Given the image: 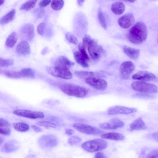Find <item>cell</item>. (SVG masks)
<instances>
[{"mask_svg":"<svg viewBox=\"0 0 158 158\" xmlns=\"http://www.w3.org/2000/svg\"><path fill=\"white\" fill-rule=\"evenodd\" d=\"M125 9V6L123 3L118 1L113 2L111 7L112 11L116 15L122 14L124 12Z\"/></svg>","mask_w":158,"mask_h":158,"instance_id":"23","label":"cell"},{"mask_svg":"<svg viewBox=\"0 0 158 158\" xmlns=\"http://www.w3.org/2000/svg\"><path fill=\"white\" fill-rule=\"evenodd\" d=\"M78 49L80 52V53L84 58L87 61L89 60V57L87 54L85 50V47L81 43L78 46Z\"/></svg>","mask_w":158,"mask_h":158,"instance_id":"36","label":"cell"},{"mask_svg":"<svg viewBox=\"0 0 158 158\" xmlns=\"http://www.w3.org/2000/svg\"><path fill=\"white\" fill-rule=\"evenodd\" d=\"M125 0L131 2H134L136 1V0Z\"/></svg>","mask_w":158,"mask_h":158,"instance_id":"50","label":"cell"},{"mask_svg":"<svg viewBox=\"0 0 158 158\" xmlns=\"http://www.w3.org/2000/svg\"><path fill=\"white\" fill-rule=\"evenodd\" d=\"M17 34L15 32H13L7 38L5 42L6 45L9 48H12L17 42Z\"/></svg>","mask_w":158,"mask_h":158,"instance_id":"26","label":"cell"},{"mask_svg":"<svg viewBox=\"0 0 158 158\" xmlns=\"http://www.w3.org/2000/svg\"><path fill=\"white\" fill-rule=\"evenodd\" d=\"M65 37L69 42L76 45L77 44L78 41L77 38L72 33L67 32L65 34Z\"/></svg>","mask_w":158,"mask_h":158,"instance_id":"37","label":"cell"},{"mask_svg":"<svg viewBox=\"0 0 158 158\" xmlns=\"http://www.w3.org/2000/svg\"><path fill=\"white\" fill-rule=\"evenodd\" d=\"M19 148V145L16 141L10 140L6 142L2 146L1 151L5 153H11L17 150Z\"/></svg>","mask_w":158,"mask_h":158,"instance_id":"18","label":"cell"},{"mask_svg":"<svg viewBox=\"0 0 158 158\" xmlns=\"http://www.w3.org/2000/svg\"><path fill=\"white\" fill-rule=\"evenodd\" d=\"M21 37L26 41L32 40L34 35V29L33 25L30 24L25 25L21 28L20 31Z\"/></svg>","mask_w":158,"mask_h":158,"instance_id":"14","label":"cell"},{"mask_svg":"<svg viewBox=\"0 0 158 158\" xmlns=\"http://www.w3.org/2000/svg\"><path fill=\"white\" fill-rule=\"evenodd\" d=\"M123 50L124 52L127 56L133 60L137 59L140 54V50L138 49L124 46Z\"/></svg>","mask_w":158,"mask_h":158,"instance_id":"21","label":"cell"},{"mask_svg":"<svg viewBox=\"0 0 158 158\" xmlns=\"http://www.w3.org/2000/svg\"><path fill=\"white\" fill-rule=\"evenodd\" d=\"M137 109L120 106H115L109 107L107 110V114L110 115L118 114H129L135 112Z\"/></svg>","mask_w":158,"mask_h":158,"instance_id":"12","label":"cell"},{"mask_svg":"<svg viewBox=\"0 0 158 158\" xmlns=\"http://www.w3.org/2000/svg\"><path fill=\"white\" fill-rule=\"evenodd\" d=\"M135 22L133 15L131 13L126 14L120 17L118 20L119 26L122 28L127 29L133 25Z\"/></svg>","mask_w":158,"mask_h":158,"instance_id":"15","label":"cell"},{"mask_svg":"<svg viewBox=\"0 0 158 158\" xmlns=\"http://www.w3.org/2000/svg\"><path fill=\"white\" fill-rule=\"evenodd\" d=\"M94 157L96 158H106V157L102 152H99L95 153Z\"/></svg>","mask_w":158,"mask_h":158,"instance_id":"44","label":"cell"},{"mask_svg":"<svg viewBox=\"0 0 158 158\" xmlns=\"http://www.w3.org/2000/svg\"><path fill=\"white\" fill-rule=\"evenodd\" d=\"M55 64L56 66L68 69L72 68L74 65V62L63 56H59L56 60Z\"/></svg>","mask_w":158,"mask_h":158,"instance_id":"17","label":"cell"},{"mask_svg":"<svg viewBox=\"0 0 158 158\" xmlns=\"http://www.w3.org/2000/svg\"><path fill=\"white\" fill-rule=\"evenodd\" d=\"M4 2V0H0V6L2 5Z\"/></svg>","mask_w":158,"mask_h":158,"instance_id":"49","label":"cell"},{"mask_svg":"<svg viewBox=\"0 0 158 158\" xmlns=\"http://www.w3.org/2000/svg\"><path fill=\"white\" fill-rule=\"evenodd\" d=\"M107 143L102 139H97L89 140L81 144L82 148L89 152H94L103 150L106 148Z\"/></svg>","mask_w":158,"mask_h":158,"instance_id":"3","label":"cell"},{"mask_svg":"<svg viewBox=\"0 0 158 158\" xmlns=\"http://www.w3.org/2000/svg\"><path fill=\"white\" fill-rule=\"evenodd\" d=\"M36 124L37 125L43 127L47 128L49 127L55 128L57 127V125L56 124L48 121H40L37 122Z\"/></svg>","mask_w":158,"mask_h":158,"instance_id":"34","label":"cell"},{"mask_svg":"<svg viewBox=\"0 0 158 158\" xmlns=\"http://www.w3.org/2000/svg\"><path fill=\"white\" fill-rule=\"evenodd\" d=\"M148 33L146 24L142 22H139L129 29L127 34V38L133 44H140L146 40Z\"/></svg>","mask_w":158,"mask_h":158,"instance_id":"1","label":"cell"},{"mask_svg":"<svg viewBox=\"0 0 158 158\" xmlns=\"http://www.w3.org/2000/svg\"><path fill=\"white\" fill-rule=\"evenodd\" d=\"M73 127L79 132L88 135H97L104 133L102 130L97 127L80 123H74Z\"/></svg>","mask_w":158,"mask_h":158,"instance_id":"6","label":"cell"},{"mask_svg":"<svg viewBox=\"0 0 158 158\" xmlns=\"http://www.w3.org/2000/svg\"><path fill=\"white\" fill-rule=\"evenodd\" d=\"M15 10L13 9L0 19V24H5L11 21L15 14Z\"/></svg>","mask_w":158,"mask_h":158,"instance_id":"25","label":"cell"},{"mask_svg":"<svg viewBox=\"0 0 158 158\" xmlns=\"http://www.w3.org/2000/svg\"><path fill=\"white\" fill-rule=\"evenodd\" d=\"M51 0H42L39 3V6L41 7H44L49 5Z\"/></svg>","mask_w":158,"mask_h":158,"instance_id":"43","label":"cell"},{"mask_svg":"<svg viewBox=\"0 0 158 158\" xmlns=\"http://www.w3.org/2000/svg\"><path fill=\"white\" fill-rule=\"evenodd\" d=\"M5 76L10 78H19L22 77L20 72L15 71H7L5 72Z\"/></svg>","mask_w":158,"mask_h":158,"instance_id":"33","label":"cell"},{"mask_svg":"<svg viewBox=\"0 0 158 158\" xmlns=\"http://www.w3.org/2000/svg\"><path fill=\"white\" fill-rule=\"evenodd\" d=\"M13 126L16 130L22 132L27 131L30 128L28 124L23 122L14 123L13 124Z\"/></svg>","mask_w":158,"mask_h":158,"instance_id":"28","label":"cell"},{"mask_svg":"<svg viewBox=\"0 0 158 158\" xmlns=\"http://www.w3.org/2000/svg\"><path fill=\"white\" fill-rule=\"evenodd\" d=\"M13 113L18 116L32 119L42 118L44 116L43 112L29 110L17 109L14 110Z\"/></svg>","mask_w":158,"mask_h":158,"instance_id":"11","label":"cell"},{"mask_svg":"<svg viewBox=\"0 0 158 158\" xmlns=\"http://www.w3.org/2000/svg\"><path fill=\"white\" fill-rule=\"evenodd\" d=\"M74 130L71 129H67L65 130V133L68 135H72L74 134Z\"/></svg>","mask_w":158,"mask_h":158,"instance_id":"45","label":"cell"},{"mask_svg":"<svg viewBox=\"0 0 158 158\" xmlns=\"http://www.w3.org/2000/svg\"><path fill=\"white\" fill-rule=\"evenodd\" d=\"M85 83L94 89L104 91L107 87V83L105 80L94 77H90L85 79Z\"/></svg>","mask_w":158,"mask_h":158,"instance_id":"10","label":"cell"},{"mask_svg":"<svg viewBox=\"0 0 158 158\" xmlns=\"http://www.w3.org/2000/svg\"><path fill=\"white\" fill-rule=\"evenodd\" d=\"M46 70L50 75L64 79H70L73 76L69 69L56 66H48L46 68Z\"/></svg>","mask_w":158,"mask_h":158,"instance_id":"5","label":"cell"},{"mask_svg":"<svg viewBox=\"0 0 158 158\" xmlns=\"http://www.w3.org/2000/svg\"><path fill=\"white\" fill-rule=\"evenodd\" d=\"M23 77L33 78L35 76V72L29 68H25L22 69L20 71Z\"/></svg>","mask_w":158,"mask_h":158,"instance_id":"30","label":"cell"},{"mask_svg":"<svg viewBox=\"0 0 158 158\" xmlns=\"http://www.w3.org/2000/svg\"><path fill=\"white\" fill-rule=\"evenodd\" d=\"M131 131L145 130L147 128L145 123L141 118H138L133 121L129 125Z\"/></svg>","mask_w":158,"mask_h":158,"instance_id":"20","label":"cell"},{"mask_svg":"<svg viewBox=\"0 0 158 158\" xmlns=\"http://www.w3.org/2000/svg\"><path fill=\"white\" fill-rule=\"evenodd\" d=\"M38 142L41 147L45 148H53L58 144L57 138L53 135H42L39 138Z\"/></svg>","mask_w":158,"mask_h":158,"instance_id":"7","label":"cell"},{"mask_svg":"<svg viewBox=\"0 0 158 158\" xmlns=\"http://www.w3.org/2000/svg\"><path fill=\"white\" fill-rule=\"evenodd\" d=\"M63 0H52L51 3L52 8L56 10H60L63 6Z\"/></svg>","mask_w":158,"mask_h":158,"instance_id":"32","label":"cell"},{"mask_svg":"<svg viewBox=\"0 0 158 158\" xmlns=\"http://www.w3.org/2000/svg\"><path fill=\"white\" fill-rule=\"evenodd\" d=\"M101 137L104 139L116 141L123 140L125 136L122 134L116 132H110L101 135Z\"/></svg>","mask_w":158,"mask_h":158,"instance_id":"22","label":"cell"},{"mask_svg":"<svg viewBox=\"0 0 158 158\" xmlns=\"http://www.w3.org/2000/svg\"><path fill=\"white\" fill-rule=\"evenodd\" d=\"M4 141V138L0 136V146L2 144Z\"/></svg>","mask_w":158,"mask_h":158,"instance_id":"48","label":"cell"},{"mask_svg":"<svg viewBox=\"0 0 158 158\" xmlns=\"http://www.w3.org/2000/svg\"><path fill=\"white\" fill-rule=\"evenodd\" d=\"M61 90L68 95L78 98L86 96L88 93V90L81 86L70 84H63L60 86Z\"/></svg>","mask_w":158,"mask_h":158,"instance_id":"2","label":"cell"},{"mask_svg":"<svg viewBox=\"0 0 158 158\" xmlns=\"http://www.w3.org/2000/svg\"><path fill=\"white\" fill-rule=\"evenodd\" d=\"M98 18L102 26L105 29H106L107 25L106 19L103 12L100 10L98 12Z\"/></svg>","mask_w":158,"mask_h":158,"instance_id":"35","label":"cell"},{"mask_svg":"<svg viewBox=\"0 0 158 158\" xmlns=\"http://www.w3.org/2000/svg\"><path fill=\"white\" fill-rule=\"evenodd\" d=\"M38 0H28L22 5L20 9L25 10H30L35 6Z\"/></svg>","mask_w":158,"mask_h":158,"instance_id":"29","label":"cell"},{"mask_svg":"<svg viewBox=\"0 0 158 158\" xmlns=\"http://www.w3.org/2000/svg\"><path fill=\"white\" fill-rule=\"evenodd\" d=\"M11 130L8 122L5 119L0 118V134L9 135Z\"/></svg>","mask_w":158,"mask_h":158,"instance_id":"24","label":"cell"},{"mask_svg":"<svg viewBox=\"0 0 158 158\" xmlns=\"http://www.w3.org/2000/svg\"><path fill=\"white\" fill-rule=\"evenodd\" d=\"M17 52L21 55H27L30 52V47L27 41L23 40L20 42L16 47Z\"/></svg>","mask_w":158,"mask_h":158,"instance_id":"19","label":"cell"},{"mask_svg":"<svg viewBox=\"0 0 158 158\" xmlns=\"http://www.w3.org/2000/svg\"><path fill=\"white\" fill-rule=\"evenodd\" d=\"M135 69V65L131 61H127L122 63L119 69L121 78L124 80L129 79L133 72Z\"/></svg>","mask_w":158,"mask_h":158,"instance_id":"8","label":"cell"},{"mask_svg":"<svg viewBox=\"0 0 158 158\" xmlns=\"http://www.w3.org/2000/svg\"><path fill=\"white\" fill-rule=\"evenodd\" d=\"M124 125V123L117 118H113L107 122L100 123L98 125L100 128L107 130L115 129L122 128Z\"/></svg>","mask_w":158,"mask_h":158,"instance_id":"13","label":"cell"},{"mask_svg":"<svg viewBox=\"0 0 158 158\" xmlns=\"http://www.w3.org/2000/svg\"><path fill=\"white\" fill-rule=\"evenodd\" d=\"M132 78L134 80L143 81H153L157 79V77L154 74L146 71L137 72L132 76Z\"/></svg>","mask_w":158,"mask_h":158,"instance_id":"16","label":"cell"},{"mask_svg":"<svg viewBox=\"0 0 158 158\" xmlns=\"http://www.w3.org/2000/svg\"><path fill=\"white\" fill-rule=\"evenodd\" d=\"M92 39L88 35H85L82 39V44L85 47H87L88 44Z\"/></svg>","mask_w":158,"mask_h":158,"instance_id":"41","label":"cell"},{"mask_svg":"<svg viewBox=\"0 0 158 158\" xmlns=\"http://www.w3.org/2000/svg\"><path fill=\"white\" fill-rule=\"evenodd\" d=\"M13 60L11 59H5L0 57V66L2 67H6L12 65Z\"/></svg>","mask_w":158,"mask_h":158,"instance_id":"38","label":"cell"},{"mask_svg":"<svg viewBox=\"0 0 158 158\" xmlns=\"http://www.w3.org/2000/svg\"><path fill=\"white\" fill-rule=\"evenodd\" d=\"M74 56L76 62L84 68L89 67V64L87 61L84 58L80 53L76 52L74 53Z\"/></svg>","mask_w":158,"mask_h":158,"instance_id":"27","label":"cell"},{"mask_svg":"<svg viewBox=\"0 0 158 158\" xmlns=\"http://www.w3.org/2000/svg\"><path fill=\"white\" fill-rule=\"evenodd\" d=\"M74 73L76 76L85 79L89 77H93L95 75V73L94 72L86 71H77Z\"/></svg>","mask_w":158,"mask_h":158,"instance_id":"31","label":"cell"},{"mask_svg":"<svg viewBox=\"0 0 158 158\" xmlns=\"http://www.w3.org/2000/svg\"><path fill=\"white\" fill-rule=\"evenodd\" d=\"M45 28V24L44 22L40 23L37 27V32L40 35L43 36L44 33Z\"/></svg>","mask_w":158,"mask_h":158,"instance_id":"40","label":"cell"},{"mask_svg":"<svg viewBox=\"0 0 158 158\" xmlns=\"http://www.w3.org/2000/svg\"><path fill=\"white\" fill-rule=\"evenodd\" d=\"M85 0H77V2L78 4L81 6L84 3Z\"/></svg>","mask_w":158,"mask_h":158,"instance_id":"47","label":"cell"},{"mask_svg":"<svg viewBox=\"0 0 158 158\" xmlns=\"http://www.w3.org/2000/svg\"><path fill=\"white\" fill-rule=\"evenodd\" d=\"M158 152L157 150H154L150 152L147 155V158H157Z\"/></svg>","mask_w":158,"mask_h":158,"instance_id":"42","label":"cell"},{"mask_svg":"<svg viewBox=\"0 0 158 158\" xmlns=\"http://www.w3.org/2000/svg\"><path fill=\"white\" fill-rule=\"evenodd\" d=\"M87 47L91 57L94 60L99 58L103 52L102 47L92 39L89 42Z\"/></svg>","mask_w":158,"mask_h":158,"instance_id":"9","label":"cell"},{"mask_svg":"<svg viewBox=\"0 0 158 158\" xmlns=\"http://www.w3.org/2000/svg\"><path fill=\"white\" fill-rule=\"evenodd\" d=\"M131 87L135 91L145 93H154L157 92L155 85L144 81H135L131 84Z\"/></svg>","mask_w":158,"mask_h":158,"instance_id":"4","label":"cell"},{"mask_svg":"<svg viewBox=\"0 0 158 158\" xmlns=\"http://www.w3.org/2000/svg\"><path fill=\"white\" fill-rule=\"evenodd\" d=\"M81 141V139L77 136H71L68 140V142L71 145H74L79 143Z\"/></svg>","mask_w":158,"mask_h":158,"instance_id":"39","label":"cell"},{"mask_svg":"<svg viewBox=\"0 0 158 158\" xmlns=\"http://www.w3.org/2000/svg\"><path fill=\"white\" fill-rule=\"evenodd\" d=\"M31 127L33 130L36 132H40L42 131L41 128L38 126L35 125H32Z\"/></svg>","mask_w":158,"mask_h":158,"instance_id":"46","label":"cell"}]
</instances>
